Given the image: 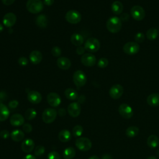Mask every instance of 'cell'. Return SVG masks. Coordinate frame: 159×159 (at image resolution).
<instances>
[{"instance_id": "1", "label": "cell", "mask_w": 159, "mask_h": 159, "mask_svg": "<svg viewBox=\"0 0 159 159\" xmlns=\"http://www.w3.org/2000/svg\"><path fill=\"white\" fill-rule=\"evenodd\" d=\"M106 27L110 32L112 34L117 33L122 28V21L117 16L111 17L106 22Z\"/></svg>"}, {"instance_id": "2", "label": "cell", "mask_w": 159, "mask_h": 159, "mask_svg": "<svg viewBox=\"0 0 159 159\" xmlns=\"http://www.w3.org/2000/svg\"><path fill=\"white\" fill-rule=\"evenodd\" d=\"M26 8L29 12L37 14L42 11L43 4L41 0H28L26 3Z\"/></svg>"}, {"instance_id": "3", "label": "cell", "mask_w": 159, "mask_h": 159, "mask_svg": "<svg viewBox=\"0 0 159 159\" xmlns=\"http://www.w3.org/2000/svg\"><path fill=\"white\" fill-rule=\"evenodd\" d=\"M75 145L77 148L83 152H86L91 149L92 142L87 137H78L75 141Z\"/></svg>"}, {"instance_id": "4", "label": "cell", "mask_w": 159, "mask_h": 159, "mask_svg": "<svg viewBox=\"0 0 159 159\" xmlns=\"http://www.w3.org/2000/svg\"><path fill=\"white\" fill-rule=\"evenodd\" d=\"M84 47L89 52H96L100 48V42L97 39L90 37L85 42Z\"/></svg>"}, {"instance_id": "5", "label": "cell", "mask_w": 159, "mask_h": 159, "mask_svg": "<svg viewBox=\"0 0 159 159\" xmlns=\"http://www.w3.org/2000/svg\"><path fill=\"white\" fill-rule=\"evenodd\" d=\"M57 111L53 108L45 109L42 115L43 121L46 124L52 123L56 119Z\"/></svg>"}, {"instance_id": "6", "label": "cell", "mask_w": 159, "mask_h": 159, "mask_svg": "<svg viewBox=\"0 0 159 159\" xmlns=\"http://www.w3.org/2000/svg\"><path fill=\"white\" fill-rule=\"evenodd\" d=\"M73 81L77 87H82L86 83V76L83 71L77 70L73 73Z\"/></svg>"}, {"instance_id": "7", "label": "cell", "mask_w": 159, "mask_h": 159, "mask_svg": "<svg viewBox=\"0 0 159 159\" xmlns=\"http://www.w3.org/2000/svg\"><path fill=\"white\" fill-rule=\"evenodd\" d=\"M130 15L136 20L140 21L144 19L145 12L144 9L139 5H135L130 9Z\"/></svg>"}, {"instance_id": "8", "label": "cell", "mask_w": 159, "mask_h": 159, "mask_svg": "<svg viewBox=\"0 0 159 159\" xmlns=\"http://www.w3.org/2000/svg\"><path fill=\"white\" fill-rule=\"evenodd\" d=\"M65 19L70 24H77L81 21V15L77 11L70 10L66 13Z\"/></svg>"}, {"instance_id": "9", "label": "cell", "mask_w": 159, "mask_h": 159, "mask_svg": "<svg viewBox=\"0 0 159 159\" xmlns=\"http://www.w3.org/2000/svg\"><path fill=\"white\" fill-rule=\"evenodd\" d=\"M118 111L122 117L127 119L131 118L134 115L132 108L126 103L121 104L118 108Z\"/></svg>"}, {"instance_id": "10", "label": "cell", "mask_w": 159, "mask_h": 159, "mask_svg": "<svg viewBox=\"0 0 159 159\" xmlns=\"http://www.w3.org/2000/svg\"><path fill=\"white\" fill-rule=\"evenodd\" d=\"M139 44L134 42H127L123 46V51L127 55H135L139 52Z\"/></svg>"}, {"instance_id": "11", "label": "cell", "mask_w": 159, "mask_h": 159, "mask_svg": "<svg viewBox=\"0 0 159 159\" xmlns=\"http://www.w3.org/2000/svg\"><path fill=\"white\" fill-rule=\"evenodd\" d=\"M124 93V88L119 84H116L112 85L109 91V96L114 99H119Z\"/></svg>"}, {"instance_id": "12", "label": "cell", "mask_w": 159, "mask_h": 159, "mask_svg": "<svg viewBox=\"0 0 159 159\" xmlns=\"http://www.w3.org/2000/svg\"><path fill=\"white\" fill-rule=\"evenodd\" d=\"M81 111V108L80 104L78 102H73L70 103L67 107L68 113L72 117H78L80 114Z\"/></svg>"}, {"instance_id": "13", "label": "cell", "mask_w": 159, "mask_h": 159, "mask_svg": "<svg viewBox=\"0 0 159 159\" xmlns=\"http://www.w3.org/2000/svg\"><path fill=\"white\" fill-rule=\"evenodd\" d=\"M47 101L48 104L53 107H58L61 103V98L60 96L56 93L52 92L47 94Z\"/></svg>"}, {"instance_id": "14", "label": "cell", "mask_w": 159, "mask_h": 159, "mask_svg": "<svg viewBox=\"0 0 159 159\" xmlns=\"http://www.w3.org/2000/svg\"><path fill=\"white\" fill-rule=\"evenodd\" d=\"M81 62L86 66H93L96 63V58L92 53H87L82 55L81 57Z\"/></svg>"}, {"instance_id": "15", "label": "cell", "mask_w": 159, "mask_h": 159, "mask_svg": "<svg viewBox=\"0 0 159 159\" xmlns=\"http://www.w3.org/2000/svg\"><path fill=\"white\" fill-rule=\"evenodd\" d=\"M17 20L16 16L12 12L6 13L2 19L3 24L7 27H11L13 26Z\"/></svg>"}, {"instance_id": "16", "label": "cell", "mask_w": 159, "mask_h": 159, "mask_svg": "<svg viewBox=\"0 0 159 159\" xmlns=\"http://www.w3.org/2000/svg\"><path fill=\"white\" fill-rule=\"evenodd\" d=\"M27 99L30 102L37 104L41 102L42 97L39 92L37 91H30L28 92Z\"/></svg>"}, {"instance_id": "17", "label": "cell", "mask_w": 159, "mask_h": 159, "mask_svg": "<svg viewBox=\"0 0 159 159\" xmlns=\"http://www.w3.org/2000/svg\"><path fill=\"white\" fill-rule=\"evenodd\" d=\"M35 143L30 138L24 140L21 143V149L25 153H30L34 149Z\"/></svg>"}, {"instance_id": "18", "label": "cell", "mask_w": 159, "mask_h": 159, "mask_svg": "<svg viewBox=\"0 0 159 159\" xmlns=\"http://www.w3.org/2000/svg\"><path fill=\"white\" fill-rule=\"evenodd\" d=\"M57 65L59 68L65 70L70 68L71 63L68 58L65 57H61L57 58Z\"/></svg>"}, {"instance_id": "19", "label": "cell", "mask_w": 159, "mask_h": 159, "mask_svg": "<svg viewBox=\"0 0 159 159\" xmlns=\"http://www.w3.org/2000/svg\"><path fill=\"white\" fill-rule=\"evenodd\" d=\"M10 123L12 126H21L24 123V118L20 114H14L10 118Z\"/></svg>"}, {"instance_id": "20", "label": "cell", "mask_w": 159, "mask_h": 159, "mask_svg": "<svg viewBox=\"0 0 159 159\" xmlns=\"http://www.w3.org/2000/svg\"><path fill=\"white\" fill-rule=\"evenodd\" d=\"M42 54L39 50H34L30 52L29 55V58L30 61L35 65L39 64L42 60Z\"/></svg>"}, {"instance_id": "21", "label": "cell", "mask_w": 159, "mask_h": 159, "mask_svg": "<svg viewBox=\"0 0 159 159\" xmlns=\"http://www.w3.org/2000/svg\"><path fill=\"white\" fill-rule=\"evenodd\" d=\"M147 104L152 107H157L159 106V94L152 93L148 96L147 98Z\"/></svg>"}, {"instance_id": "22", "label": "cell", "mask_w": 159, "mask_h": 159, "mask_svg": "<svg viewBox=\"0 0 159 159\" xmlns=\"http://www.w3.org/2000/svg\"><path fill=\"white\" fill-rule=\"evenodd\" d=\"M58 137L60 142L65 143L70 140L71 138V134L68 130L63 129L58 133Z\"/></svg>"}, {"instance_id": "23", "label": "cell", "mask_w": 159, "mask_h": 159, "mask_svg": "<svg viewBox=\"0 0 159 159\" xmlns=\"http://www.w3.org/2000/svg\"><path fill=\"white\" fill-rule=\"evenodd\" d=\"M9 110L8 107L2 102H0V122L5 121L9 116Z\"/></svg>"}, {"instance_id": "24", "label": "cell", "mask_w": 159, "mask_h": 159, "mask_svg": "<svg viewBox=\"0 0 159 159\" xmlns=\"http://www.w3.org/2000/svg\"><path fill=\"white\" fill-rule=\"evenodd\" d=\"M111 10L114 14L119 15L123 12L124 6L119 1H114L111 5Z\"/></svg>"}, {"instance_id": "25", "label": "cell", "mask_w": 159, "mask_h": 159, "mask_svg": "<svg viewBox=\"0 0 159 159\" xmlns=\"http://www.w3.org/2000/svg\"><path fill=\"white\" fill-rule=\"evenodd\" d=\"M70 40L71 42L72 43V44H73L75 46H81L84 42V39H83V37L78 33H75L73 34L70 38Z\"/></svg>"}, {"instance_id": "26", "label": "cell", "mask_w": 159, "mask_h": 159, "mask_svg": "<svg viewBox=\"0 0 159 159\" xmlns=\"http://www.w3.org/2000/svg\"><path fill=\"white\" fill-rule=\"evenodd\" d=\"M10 136L12 140L15 142H20L24 139V133L19 129H15L10 134Z\"/></svg>"}, {"instance_id": "27", "label": "cell", "mask_w": 159, "mask_h": 159, "mask_svg": "<svg viewBox=\"0 0 159 159\" xmlns=\"http://www.w3.org/2000/svg\"><path fill=\"white\" fill-rule=\"evenodd\" d=\"M147 143L150 148H155L159 145V139L155 135H151L148 137Z\"/></svg>"}, {"instance_id": "28", "label": "cell", "mask_w": 159, "mask_h": 159, "mask_svg": "<svg viewBox=\"0 0 159 159\" xmlns=\"http://www.w3.org/2000/svg\"><path fill=\"white\" fill-rule=\"evenodd\" d=\"M65 95L68 99L71 101H75L78 98V94L77 91L75 89L70 88L65 89Z\"/></svg>"}, {"instance_id": "29", "label": "cell", "mask_w": 159, "mask_h": 159, "mask_svg": "<svg viewBox=\"0 0 159 159\" xmlns=\"http://www.w3.org/2000/svg\"><path fill=\"white\" fill-rule=\"evenodd\" d=\"M35 23L37 25L39 26L40 28H45L48 23V20L46 16L44 14H40L35 19Z\"/></svg>"}, {"instance_id": "30", "label": "cell", "mask_w": 159, "mask_h": 159, "mask_svg": "<svg viewBox=\"0 0 159 159\" xmlns=\"http://www.w3.org/2000/svg\"><path fill=\"white\" fill-rule=\"evenodd\" d=\"M75 155L76 150L71 147L66 148L63 152V157L65 159H72L75 157Z\"/></svg>"}, {"instance_id": "31", "label": "cell", "mask_w": 159, "mask_h": 159, "mask_svg": "<svg viewBox=\"0 0 159 159\" xmlns=\"http://www.w3.org/2000/svg\"><path fill=\"white\" fill-rule=\"evenodd\" d=\"M139 133V129L137 126H130L125 130V135L130 138L137 136Z\"/></svg>"}, {"instance_id": "32", "label": "cell", "mask_w": 159, "mask_h": 159, "mask_svg": "<svg viewBox=\"0 0 159 159\" xmlns=\"http://www.w3.org/2000/svg\"><path fill=\"white\" fill-rule=\"evenodd\" d=\"M158 35V31L156 28L152 27L149 29L146 33L147 38L150 40H155Z\"/></svg>"}, {"instance_id": "33", "label": "cell", "mask_w": 159, "mask_h": 159, "mask_svg": "<svg viewBox=\"0 0 159 159\" xmlns=\"http://www.w3.org/2000/svg\"><path fill=\"white\" fill-rule=\"evenodd\" d=\"M37 116V111L34 108H29L25 112V118L27 120H31L35 118Z\"/></svg>"}, {"instance_id": "34", "label": "cell", "mask_w": 159, "mask_h": 159, "mask_svg": "<svg viewBox=\"0 0 159 159\" xmlns=\"http://www.w3.org/2000/svg\"><path fill=\"white\" fill-rule=\"evenodd\" d=\"M83 132V128L80 125H76L72 129V135L75 137H80Z\"/></svg>"}, {"instance_id": "35", "label": "cell", "mask_w": 159, "mask_h": 159, "mask_svg": "<svg viewBox=\"0 0 159 159\" xmlns=\"http://www.w3.org/2000/svg\"><path fill=\"white\" fill-rule=\"evenodd\" d=\"M45 148L43 145H37L34 149V154L36 157H40L45 153Z\"/></svg>"}, {"instance_id": "36", "label": "cell", "mask_w": 159, "mask_h": 159, "mask_svg": "<svg viewBox=\"0 0 159 159\" xmlns=\"http://www.w3.org/2000/svg\"><path fill=\"white\" fill-rule=\"evenodd\" d=\"M108 63H109L108 60L106 58L102 57L98 60V66L101 68H104L108 65Z\"/></svg>"}, {"instance_id": "37", "label": "cell", "mask_w": 159, "mask_h": 159, "mask_svg": "<svg viewBox=\"0 0 159 159\" xmlns=\"http://www.w3.org/2000/svg\"><path fill=\"white\" fill-rule=\"evenodd\" d=\"M134 40L137 43H142L145 40L144 34L142 32H138L134 36Z\"/></svg>"}, {"instance_id": "38", "label": "cell", "mask_w": 159, "mask_h": 159, "mask_svg": "<svg viewBox=\"0 0 159 159\" xmlns=\"http://www.w3.org/2000/svg\"><path fill=\"white\" fill-rule=\"evenodd\" d=\"M51 52L52 55L55 57H59L61 53V50L58 47L55 46L52 48Z\"/></svg>"}, {"instance_id": "39", "label": "cell", "mask_w": 159, "mask_h": 159, "mask_svg": "<svg viewBox=\"0 0 159 159\" xmlns=\"http://www.w3.org/2000/svg\"><path fill=\"white\" fill-rule=\"evenodd\" d=\"M47 159H61V157L57 152L52 151L48 154Z\"/></svg>"}, {"instance_id": "40", "label": "cell", "mask_w": 159, "mask_h": 159, "mask_svg": "<svg viewBox=\"0 0 159 159\" xmlns=\"http://www.w3.org/2000/svg\"><path fill=\"white\" fill-rule=\"evenodd\" d=\"M18 63L22 66H25L28 64V60L25 57H20L18 59Z\"/></svg>"}, {"instance_id": "41", "label": "cell", "mask_w": 159, "mask_h": 159, "mask_svg": "<svg viewBox=\"0 0 159 159\" xmlns=\"http://www.w3.org/2000/svg\"><path fill=\"white\" fill-rule=\"evenodd\" d=\"M22 129L23 130L26 132V133H30L32 132V126L29 123H25L24 124H23L22 126Z\"/></svg>"}, {"instance_id": "42", "label": "cell", "mask_w": 159, "mask_h": 159, "mask_svg": "<svg viewBox=\"0 0 159 159\" xmlns=\"http://www.w3.org/2000/svg\"><path fill=\"white\" fill-rule=\"evenodd\" d=\"M9 136H10V134H9V132L8 130H6V129H4V130H1V132H0V137H1V139H7Z\"/></svg>"}, {"instance_id": "43", "label": "cell", "mask_w": 159, "mask_h": 159, "mask_svg": "<svg viewBox=\"0 0 159 159\" xmlns=\"http://www.w3.org/2000/svg\"><path fill=\"white\" fill-rule=\"evenodd\" d=\"M19 104V102L17 100H12L9 101L8 104V106L11 109H16Z\"/></svg>"}, {"instance_id": "44", "label": "cell", "mask_w": 159, "mask_h": 159, "mask_svg": "<svg viewBox=\"0 0 159 159\" xmlns=\"http://www.w3.org/2000/svg\"><path fill=\"white\" fill-rule=\"evenodd\" d=\"M120 19L121 20V21H123V22H127L129 20V15L128 13H126V12H124V13H122L120 17Z\"/></svg>"}, {"instance_id": "45", "label": "cell", "mask_w": 159, "mask_h": 159, "mask_svg": "<svg viewBox=\"0 0 159 159\" xmlns=\"http://www.w3.org/2000/svg\"><path fill=\"white\" fill-rule=\"evenodd\" d=\"M76 52L78 55H83L85 52V48L82 46H79L76 48Z\"/></svg>"}, {"instance_id": "46", "label": "cell", "mask_w": 159, "mask_h": 159, "mask_svg": "<svg viewBox=\"0 0 159 159\" xmlns=\"http://www.w3.org/2000/svg\"><path fill=\"white\" fill-rule=\"evenodd\" d=\"M57 113L58 114L61 116V117H63L66 115V110L65 109V108H60L57 111Z\"/></svg>"}, {"instance_id": "47", "label": "cell", "mask_w": 159, "mask_h": 159, "mask_svg": "<svg viewBox=\"0 0 159 159\" xmlns=\"http://www.w3.org/2000/svg\"><path fill=\"white\" fill-rule=\"evenodd\" d=\"M2 2L6 6H9L12 4L16 0H1Z\"/></svg>"}, {"instance_id": "48", "label": "cell", "mask_w": 159, "mask_h": 159, "mask_svg": "<svg viewBox=\"0 0 159 159\" xmlns=\"http://www.w3.org/2000/svg\"><path fill=\"white\" fill-rule=\"evenodd\" d=\"M6 98V95L4 92H0V102H1L2 101L5 100Z\"/></svg>"}, {"instance_id": "49", "label": "cell", "mask_w": 159, "mask_h": 159, "mask_svg": "<svg viewBox=\"0 0 159 159\" xmlns=\"http://www.w3.org/2000/svg\"><path fill=\"white\" fill-rule=\"evenodd\" d=\"M84 101H85V97H84V96H83V95L80 96L78 97V102L80 103V104L83 103V102H84Z\"/></svg>"}, {"instance_id": "50", "label": "cell", "mask_w": 159, "mask_h": 159, "mask_svg": "<svg viewBox=\"0 0 159 159\" xmlns=\"http://www.w3.org/2000/svg\"><path fill=\"white\" fill-rule=\"evenodd\" d=\"M54 2V0H43V3L47 6H51Z\"/></svg>"}, {"instance_id": "51", "label": "cell", "mask_w": 159, "mask_h": 159, "mask_svg": "<svg viewBox=\"0 0 159 159\" xmlns=\"http://www.w3.org/2000/svg\"><path fill=\"white\" fill-rule=\"evenodd\" d=\"M101 159H112V157L110 154L105 153L102 156Z\"/></svg>"}, {"instance_id": "52", "label": "cell", "mask_w": 159, "mask_h": 159, "mask_svg": "<svg viewBox=\"0 0 159 159\" xmlns=\"http://www.w3.org/2000/svg\"><path fill=\"white\" fill-rule=\"evenodd\" d=\"M22 159H36V157L32 154H28L25 155Z\"/></svg>"}, {"instance_id": "53", "label": "cell", "mask_w": 159, "mask_h": 159, "mask_svg": "<svg viewBox=\"0 0 159 159\" xmlns=\"http://www.w3.org/2000/svg\"><path fill=\"white\" fill-rule=\"evenodd\" d=\"M88 159H100V158L96 155H93V156H91L90 157H89Z\"/></svg>"}, {"instance_id": "54", "label": "cell", "mask_w": 159, "mask_h": 159, "mask_svg": "<svg viewBox=\"0 0 159 159\" xmlns=\"http://www.w3.org/2000/svg\"><path fill=\"white\" fill-rule=\"evenodd\" d=\"M147 159H157V157H155V156H150V157H147Z\"/></svg>"}, {"instance_id": "55", "label": "cell", "mask_w": 159, "mask_h": 159, "mask_svg": "<svg viewBox=\"0 0 159 159\" xmlns=\"http://www.w3.org/2000/svg\"><path fill=\"white\" fill-rule=\"evenodd\" d=\"M3 30V26L0 23V32H1Z\"/></svg>"}, {"instance_id": "56", "label": "cell", "mask_w": 159, "mask_h": 159, "mask_svg": "<svg viewBox=\"0 0 159 159\" xmlns=\"http://www.w3.org/2000/svg\"><path fill=\"white\" fill-rule=\"evenodd\" d=\"M77 159H80V158H77Z\"/></svg>"}, {"instance_id": "57", "label": "cell", "mask_w": 159, "mask_h": 159, "mask_svg": "<svg viewBox=\"0 0 159 159\" xmlns=\"http://www.w3.org/2000/svg\"><path fill=\"white\" fill-rule=\"evenodd\" d=\"M158 34H159V32H158Z\"/></svg>"}]
</instances>
